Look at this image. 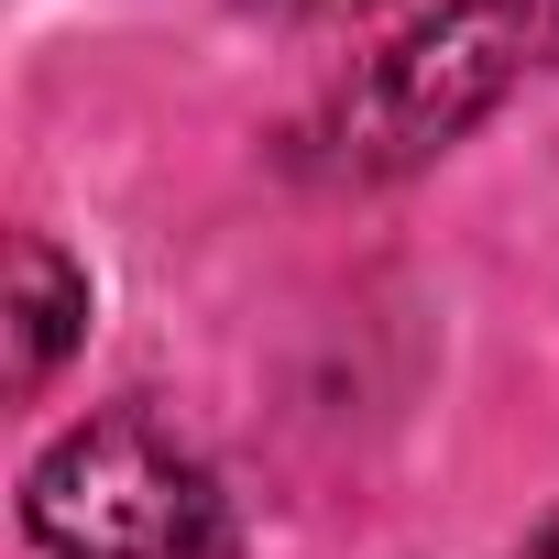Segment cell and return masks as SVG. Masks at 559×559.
I'll list each match as a JSON object with an SVG mask.
<instances>
[{"mask_svg":"<svg viewBox=\"0 0 559 559\" xmlns=\"http://www.w3.org/2000/svg\"><path fill=\"white\" fill-rule=\"evenodd\" d=\"M23 537L45 559H219V483L187 439L110 406L23 472Z\"/></svg>","mask_w":559,"mask_h":559,"instance_id":"1","label":"cell"},{"mask_svg":"<svg viewBox=\"0 0 559 559\" xmlns=\"http://www.w3.org/2000/svg\"><path fill=\"white\" fill-rule=\"evenodd\" d=\"M78 341H88V274L45 230H23L12 241V395H45Z\"/></svg>","mask_w":559,"mask_h":559,"instance_id":"3","label":"cell"},{"mask_svg":"<svg viewBox=\"0 0 559 559\" xmlns=\"http://www.w3.org/2000/svg\"><path fill=\"white\" fill-rule=\"evenodd\" d=\"M548 56H559V0H439L384 45L362 121L384 154H439L472 121H493Z\"/></svg>","mask_w":559,"mask_h":559,"instance_id":"2","label":"cell"},{"mask_svg":"<svg viewBox=\"0 0 559 559\" xmlns=\"http://www.w3.org/2000/svg\"><path fill=\"white\" fill-rule=\"evenodd\" d=\"M526 559H559V515H548V526H537V537H526Z\"/></svg>","mask_w":559,"mask_h":559,"instance_id":"4","label":"cell"}]
</instances>
